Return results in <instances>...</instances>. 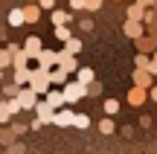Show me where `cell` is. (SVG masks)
<instances>
[{"label": "cell", "instance_id": "1", "mask_svg": "<svg viewBox=\"0 0 157 154\" xmlns=\"http://www.w3.org/2000/svg\"><path fill=\"white\" fill-rule=\"evenodd\" d=\"M29 87H32L38 96H47V90H50V70L38 67L32 70V79H29Z\"/></svg>", "mask_w": 157, "mask_h": 154}, {"label": "cell", "instance_id": "2", "mask_svg": "<svg viewBox=\"0 0 157 154\" xmlns=\"http://www.w3.org/2000/svg\"><path fill=\"white\" fill-rule=\"evenodd\" d=\"M61 93H64V102H67V105H76V102H82V99L87 96V87L78 85V81H67Z\"/></svg>", "mask_w": 157, "mask_h": 154}, {"label": "cell", "instance_id": "3", "mask_svg": "<svg viewBox=\"0 0 157 154\" xmlns=\"http://www.w3.org/2000/svg\"><path fill=\"white\" fill-rule=\"evenodd\" d=\"M17 105H21V111H35V108H38V93H35L32 87H21Z\"/></svg>", "mask_w": 157, "mask_h": 154}, {"label": "cell", "instance_id": "4", "mask_svg": "<svg viewBox=\"0 0 157 154\" xmlns=\"http://www.w3.org/2000/svg\"><path fill=\"white\" fill-rule=\"evenodd\" d=\"M23 52H26V58H38L41 52H44V47H41V38H38V35H29V38L23 41Z\"/></svg>", "mask_w": 157, "mask_h": 154}, {"label": "cell", "instance_id": "5", "mask_svg": "<svg viewBox=\"0 0 157 154\" xmlns=\"http://www.w3.org/2000/svg\"><path fill=\"white\" fill-rule=\"evenodd\" d=\"M44 102L50 105V108L56 111V114H58V111H64V105H67V102H64V93H61V90H52V87H50V90H47Z\"/></svg>", "mask_w": 157, "mask_h": 154}, {"label": "cell", "instance_id": "6", "mask_svg": "<svg viewBox=\"0 0 157 154\" xmlns=\"http://www.w3.org/2000/svg\"><path fill=\"white\" fill-rule=\"evenodd\" d=\"M146 99H148V90H143V87H131L128 90V105H134V108H140Z\"/></svg>", "mask_w": 157, "mask_h": 154}, {"label": "cell", "instance_id": "7", "mask_svg": "<svg viewBox=\"0 0 157 154\" xmlns=\"http://www.w3.org/2000/svg\"><path fill=\"white\" fill-rule=\"evenodd\" d=\"M35 111H38V122H41V125H47V122L56 119V111H52L47 102H38V108H35Z\"/></svg>", "mask_w": 157, "mask_h": 154}, {"label": "cell", "instance_id": "8", "mask_svg": "<svg viewBox=\"0 0 157 154\" xmlns=\"http://www.w3.org/2000/svg\"><path fill=\"white\" fill-rule=\"evenodd\" d=\"M73 119H76V114H73V111H67V108H64V111H58V114H56L52 125H58V128H67V125H73Z\"/></svg>", "mask_w": 157, "mask_h": 154}, {"label": "cell", "instance_id": "9", "mask_svg": "<svg viewBox=\"0 0 157 154\" xmlns=\"http://www.w3.org/2000/svg\"><path fill=\"white\" fill-rule=\"evenodd\" d=\"M50 21H52V26H67V23L70 21H73V15H70V12H64V9H56V12H52V15H50Z\"/></svg>", "mask_w": 157, "mask_h": 154}, {"label": "cell", "instance_id": "10", "mask_svg": "<svg viewBox=\"0 0 157 154\" xmlns=\"http://www.w3.org/2000/svg\"><path fill=\"white\" fill-rule=\"evenodd\" d=\"M38 61H41V67H44V70H50L52 67V64H58V61H61V52H41V55H38Z\"/></svg>", "mask_w": 157, "mask_h": 154}, {"label": "cell", "instance_id": "11", "mask_svg": "<svg viewBox=\"0 0 157 154\" xmlns=\"http://www.w3.org/2000/svg\"><path fill=\"white\" fill-rule=\"evenodd\" d=\"M134 87H143V90H151V76H148L146 73V70H137V73H134Z\"/></svg>", "mask_w": 157, "mask_h": 154}, {"label": "cell", "instance_id": "12", "mask_svg": "<svg viewBox=\"0 0 157 154\" xmlns=\"http://www.w3.org/2000/svg\"><path fill=\"white\" fill-rule=\"evenodd\" d=\"M76 81H78V85H84V87H87V85H93V70H90V67H78Z\"/></svg>", "mask_w": 157, "mask_h": 154}, {"label": "cell", "instance_id": "13", "mask_svg": "<svg viewBox=\"0 0 157 154\" xmlns=\"http://www.w3.org/2000/svg\"><path fill=\"white\" fill-rule=\"evenodd\" d=\"M125 35H128V38H137V41H140V38H143V23L128 21V23H125Z\"/></svg>", "mask_w": 157, "mask_h": 154}, {"label": "cell", "instance_id": "14", "mask_svg": "<svg viewBox=\"0 0 157 154\" xmlns=\"http://www.w3.org/2000/svg\"><path fill=\"white\" fill-rule=\"evenodd\" d=\"M76 52H82V41H78V38H73V41H67V44H64V52H61V55L76 58Z\"/></svg>", "mask_w": 157, "mask_h": 154}, {"label": "cell", "instance_id": "15", "mask_svg": "<svg viewBox=\"0 0 157 154\" xmlns=\"http://www.w3.org/2000/svg\"><path fill=\"white\" fill-rule=\"evenodd\" d=\"M9 23H12V26H23V23H26L23 9H12V12H9Z\"/></svg>", "mask_w": 157, "mask_h": 154}, {"label": "cell", "instance_id": "16", "mask_svg": "<svg viewBox=\"0 0 157 154\" xmlns=\"http://www.w3.org/2000/svg\"><path fill=\"white\" fill-rule=\"evenodd\" d=\"M58 67H61L64 73H78V67H76V58H70V55H61Z\"/></svg>", "mask_w": 157, "mask_h": 154}, {"label": "cell", "instance_id": "17", "mask_svg": "<svg viewBox=\"0 0 157 154\" xmlns=\"http://www.w3.org/2000/svg\"><path fill=\"white\" fill-rule=\"evenodd\" d=\"M50 81H56V85H67V73H64L61 67L50 70Z\"/></svg>", "mask_w": 157, "mask_h": 154}, {"label": "cell", "instance_id": "18", "mask_svg": "<svg viewBox=\"0 0 157 154\" xmlns=\"http://www.w3.org/2000/svg\"><path fill=\"white\" fill-rule=\"evenodd\" d=\"M12 64H15V55H12L9 50H0V70L12 67Z\"/></svg>", "mask_w": 157, "mask_h": 154}, {"label": "cell", "instance_id": "19", "mask_svg": "<svg viewBox=\"0 0 157 154\" xmlns=\"http://www.w3.org/2000/svg\"><path fill=\"white\" fill-rule=\"evenodd\" d=\"M56 38H58V41H64V44H67V41H73V32H70V26H58V29H56Z\"/></svg>", "mask_w": 157, "mask_h": 154}, {"label": "cell", "instance_id": "20", "mask_svg": "<svg viewBox=\"0 0 157 154\" xmlns=\"http://www.w3.org/2000/svg\"><path fill=\"white\" fill-rule=\"evenodd\" d=\"M105 114H108V116L119 114V99H105Z\"/></svg>", "mask_w": 157, "mask_h": 154}, {"label": "cell", "instance_id": "21", "mask_svg": "<svg viewBox=\"0 0 157 154\" xmlns=\"http://www.w3.org/2000/svg\"><path fill=\"white\" fill-rule=\"evenodd\" d=\"M23 15H26V21H38V3H26Z\"/></svg>", "mask_w": 157, "mask_h": 154}, {"label": "cell", "instance_id": "22", "mask_svg": "<svg viewBox=\"0 0 157 154\" xmlns=\"http://www.w3.org/2000/svg\"><path fill=\"white\" fill-rule=\"evenodd\" d=\"M134 64H137V70H148V67H151V61H148V55H143V52H137Z\"/></svg>", "mask_w": 157, "mask_h": 154}, {"label": "cell", "instance_id": "23", "mask_svg": "<svg viewBox=\"0 0 157 154\" xmlns=\"http://www.w3.org/2000/svg\"><path fill=\"white\" fill-rule=\"evenodd\" d=\"M73 125H76V128H90V116H87V114H76Z\"/></svg>", "mask_w": 157, "mask_h": 154}, {"label": "cell", "instance_id": "24", "mask_svg": "<svg viewBox=\"0 0 157 154\" xmlns=\"http://www.w3.org/2000/svg\"><path fill=\"white\" fill-rule=\"evenodd\" d=\"M3 108H6V114H17V111H21V105H17V99H6V102H3Z\"/></svg>", "mask_w": 157, "mask_h": 154}, {"label": "cell", "instance_id": "25", "mask_svg": "<svg viewBox=\"0 0 157 154\" xmlns=\"http://www.w3.org/2000/svg\"><path fill=\"white\" fill-rule=\"evenodd\" d=\"M26 61H29V58H26V52H15V70H23V67H26Z\"/></svg>", "mask_w": 157, "mask_h": 154}, {"label": "cell", "instance_id": "26", "mask_svg": "<svg viewBox=\"0 0 157 154\" xmlns=\"http://www.w3.org/2000/svg\"><path fill=\"white\" fill-rule=\"evenodd\" d=\"M140 17H143V6H131V9H128V21L140 23Z\"/></svg>", "mask_w": 157, "mask_h": 154}, {"label": "cell", "instance_id": "27", "mask_svg": "<svg viewBox=\"0 0 157 154\" xmlns=\"http://www.w3.org/2000/svg\"><path fill=\"white\" fill-rule=\"evenodd\" d=\"M113 128H117V125H113V119H102L99 122V131L102 134H113Z\"/></svg>", "mask_w": 157, "mask_h": 154}, {"label": "cell", "instance_id": "28", "mask_svg": "<svg viewBox=\"0 0 157 154\" xmlns=\"http://www.w3.org/2000/svg\"><path fill=\"white\" fill-rule=\"evenodd\" d=\"M82 9H87V0H70V15L73 12H82Z\"/></svg>", "mask_w": 157, "mask_h": 154}, {"label": "cell", "instance_id": "29", "mask_svg": "<svg viewBox=\"0 0 157 154\" xmlns=\"http://www.w3.org/2000/svg\"><path fill=\"white\" fill-rule=\"evenodd\" d=\"M38 9H47V12H56V0H38Z\"/></svg>", "mask_w": 157, "mask_h": 154}, {"label": "cell", "instance_id": "30", "mask_svg": "<svg viewBox=\"0 0 157 154\" xmlns=\"http://www.w3.org/2000/svg\"><path fill=\"white\" fill-rule=\"evenodd\" d=\"M102 3H105V0H87V12H96V9H102Z\"/></svg>", "mask_w": 157, "mask_h": 154}, {"label": "cell", "instance_id": "31", "mask_svg": "<svg viewBox=\"0 0 157 154\" xmlns=\"http://www.w3.org/2000/svg\"><path fill=\"white\" fill-rule=\"evenodd\" d=\"M78 26H82V29H84V32H87V29H93V21H87V17H84V21H82V23H78Z\"/></svg>", "mask_w": 157, "mask_h": 154}, {"label": "cell", "instance_id": "32", "mask_svg": "<svg viewBox=\"0 0 157 154\" xmlns=\"http://www.w3.org/2000/svg\"><path fill=\"white\" fill-rule=\"evenodd\" d=\"M9 119H12V116L6 114V108H0V122H9Z\"/></svg>", "mask_w": 157, "mask_h": 154}, {"label": "cell", "instance_id": "33", "mask_svg": "<svg viewBox=\"0 0 157 154\" xmlns=\"http://www.w3.org/2000/svg\"><path fill=\"white\" fill-rule=\"evenodd\" d=\"M148 99H154V102H157V85L151 87V90H148Z\"/></svg>", "mask_w": 157, "mask_h": 154}, {"label": "cell", "instance_id": "34", "mask_svg": "<svg viewBox=\"0 0 157 154\" xmlns=\"http://www.w3.org/2000/svg\"><path fill=\"white\" fill-rule=\"evenodd\" d=\"M154 0H137V6H143V9H146V6H151Z\"/></svg>", "mask_w": 157, "mask_h": 154}, {"label": "cell", "instance_id": "35", "mask_svg": "<svg viewBox=\"0 0 157 154\" xmlns=\"http://www.w3.org/2000/svg\"><path fill=\"white\" fill-rule=\"evenodd\" d=\"M0 108H3V102H0Z\"/></svg>", "mask_w": 157, "mask_h": 154}, {"label": "cell", "instance_id": "36", "mask_svg": "<svg viewBox=\"0 0 157 154\" xmlns=\"http://www.w3.org/2000/svg\"><path fill=\"white\" fill-rule=\"evenodd\" d=\"M117 3H119V0H117Z\"/></svg>", "mask_w": 157, "mask_h": 154}]
</instances>
